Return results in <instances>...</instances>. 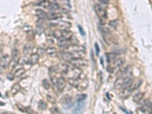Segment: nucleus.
Returning <instances> with one entry per match:
<instances>
[{"label":"nucleus","instance_id":"1","mask_svg":"<svg viewBox=\"0 0 152 114\" xmlns=\"http://www.w3.org/2000/svg\"><path fill=\"white\" fill-rule=\"evenodd\" d=\"M62 74L65 76L68 77L69 79H77L81 76V71L79 68L72 65L71 67L68 66L66 71L64 72Z\"/></svg>","mask_w":152,"mask_h":114},{"label":"nucleus","instance_id":"2","mask_svg":"<svg viewBox=\"0 0 152 114\" xmlns=\"http://www.w3.org/2000/svg\"><path fill=\"white\" fill-rule=\"evenodd\" d=\"M69 82L75 88H78V90H84L88 87V81L86 79H81V77L77 79H69Z\"/></svg>","mask_w":152,"mask_h":114},{"label":"nucleus","instance_id":"3","mask_svg":"<svg viewBox=\"0 0 152 114\" xmlns=\"http://www.w3.org/2000/svg\"><path fill=\"white\" fill-rule=\"evenodd\" d=\"M94 9H95L96 14L97 15V16L100 20V21L102 22V24H104L105 20L107 18V12H106V9L100 4H96L94 6Z\"/></svg>","mask_w":152,"mask_h":114},{"label":"nucleus","instance_id":"4","mask_svg":"<svg viewBox=\"0 0 152 114\" xmlns=\"http://www.w3.org/2000/svg\"><path fill=\"white\" fill-rule=\"evenodd\" d=\"M71 65L77 67V68H81V67H84L88 65V61L84 59L83 57L82 58H75L72 59V60L69 61Z\"/></svg>","mask_w":152,"mask_h":114},{"label":"nucleus","instance_id":"5","mask_svg":"<svg viewBox=\"0 0 152 114\" xmlns=\"http://www.w3.org/2000/svg\"><path fill=\"white\" fill-rule=\"evenodd\" d=\"M20 60V53L18 49H14L12 52V59H11V65H12V69L15 68V67L18 65Z\"/></svg>","mask_w":152,"mask_h":114},{"label":"nucleus","instance_id":"6","mask_svg":"<svg viewBox=\"0 0 152 114\" xmlns=\"http://www.w3.org/2000/svg\"><path fill=\"white\" fill-rule=\"evenodd\" d=\"M56 85L57 89L61 92L64 90L65 86H66V81H65L63 77H59V78H58Z\"/></svg>","mask_w":152,"mask_h":114},{"label":"nucleus","instance_id":"7","mask_svg":"<svg viewBox=\"0 0 152 114\" xmlns=\"http://www.w3.org/2000/svg\"><path fill=\"white\" fill-rule=\"evenodd\" d=\"M85 107V103L84 100V101H78L77 105L75 106L74 110H72V113H80L83 111V110Z\"/></svg>","mask_w":152,"mask_h":114},{"label":"nucleus","instance_id":"8","mask_svg":"<svg viewBox=\"0 0 152 114\" xmlns=\"http://www.w3.org/2000/svg\"><path fill=\"white\" fill-rule=\"evenodd\" d=\"M125 77L121 75L119 78H116V80L114 82V88L116 90H120L123 88V81H124V78Z\"/></svg>","mask_w":152,"mask_h":114},{"label":"nucleus","instance_id":"9","mask_svg":"<svg viewBox=\"0 0 152 114\" xmlns=\"http://www.w3.org/2000/svg\"><path fill=\"white\" fill-rule=\"evenodd\" d=\"M10 64V58L8 55H4L0 59V66L5 69Z\"/></svg>","mask_w":152,"mask_h":114},{"label":"nucleus","instance_id":"10","mask_svg":"<svg viewBox=\"0 0 152 114\" xmlns=\"http://www.w3.org/2000/svg\"><path fill=\"white\" fill-rule=\"evenodd\" d=\"M132 92V89L131 87L123 88V90H122V91L120 93V97L123 99H126L131 95Z\"/></svg>","mask_w":152,"mask_h":114},{"label":"nucleus","instance_id":"11","mask_svg":"<svg viewBox=\"0 0 152 114\" xmlns=\"http://www.w3.org/2000/svg\"><path fill=\"white\" fill-rule=\"evenodd\" d=\"M133 81H134V77L132 75H128L127 77H125L124 78L123 88H128V87H131Z\"/></svg>","mask_w":152,"mask_h":114},{"label":"nucleus","instance_id":"12","mask_svg":"<svg viewBox=\"0 0 152 114\" xmlns=\"http://www.w3.org/2000/svg\"><path fill=\"white\" fill-rule=\"evenodd\" d=\"M70 43V40H67L64 37H62L59 39L58 41V45L60 46V47H67Z\"/></svg>","mask_w":152,"mask_h":114},{"label":"nucleus","instance_id":"13","mask_svg":"<svg viewBox=\"0 0 152 114\" xmlns=\"http://www.w3.org/2000/svg\"><path fill=\"white\" fill-rule=\"evenodd\" d=\"M39 59H40V56L38 53H32L31 55V57H30L29 61L31 65H34V64H37L39 62Z\"/></svg>","mask_w":152,"mask_h":114},{"label":"nucleus","instance_id":"14","mask_svg":"<svg viewBox=\"0 0 152 114\" xmlns=\"http://www.w3.org/2000/svg\"><path fill=\"white\" fill-rule=\"evenodd\" d=\"M106 56H107L108 63L113 62L115 60L117 59V55H116V53H109L106 55Z\"/></svg>","mask_w":152,"mask_h":114},{"label":"nucleus","instance_id":"15","mask_svg":"<svg viewBox=\"0 0 152 114\" xmlns=\"http://www.w3.org/2000/svg\"><path fill=\"white\" fill-rule=\"evenodd\" d=\"M62 17V15L60 13H57L56 12H52L50 14H48L47 19L49 20H57L59 18H60Z\"/></svg>","mask_w":152,"mask_h":114},{"label":"nucleus","instance_id":"16","mask_svg":"<svg viewBox=\"0 0 152 114\" xmlns=\"http://www.w3.org/2000/svg\"><path fill=\"white\" fill-rule=\"evenodd\" d=\"M36 15H37L40 18L42 19H47L48 14L47 12H45L44 10L41 9H37L36 10Z\"/></svg>","mask_w":152,"mask_h":114},{"label":"nucleus","instance_id":"17","mask_svg":"<svg viewBox=\"0 0 152 114\" xmlns=\"http://www.w3.org/2000/svg\"><path fill=\"white\" fill-rule=\"evenodd\" d=\"M51 2H49V0H41V1H40V2L37 4V5L40 6V7H43L44 8H47V9H49V6L51 5Z\"/></svg>","mask_w":152,"mask_h":114},{"label":"nucleus","instance_id":"18","mask_svg":"<svg viewBox=\"0 0 152 114\" xmlns=\"http://www.w3.org/2000/svg\"><path fill=\"white\" fill-rule=\"evenodd\" d=\"M34 45L31 43H28L27 44H25L24 47V53L25 54H28V53H31L32 51V49H34Z\"/></svg>","mask_w":152,"mask_h":114},{"label":"nucleus","instance_id":"19","mask_svg":"<svg viewBox=\"0 0 152 114\" xmlns=\"http://www.w3.org/2000/svg\"><path fill=\"white\" fill-rule=\"evenodd\" d=\"M125 64V59L123 58L116 59L114 61V67L115 68H120Z\"/></svg>","mask_w":152,"mask_h":114},{"label":"nucleus","instance_id":"20","mask_svg":"<svg viewBox=\"0 0 152 114\" xmlns=\"http://www.w3.org/2000/svg\"><path fill=\"white\" fill-rule=\"evenodd\" d=\"M62 59H64L65 61H70L72 59H73V56H72V53L71 52H68V53H63L62 55Z\"/></svg>","mask_w":152,"mask_h":114},{"label":"nucleus","instance_id":"21","mask_svg":"<svg viewBox=\"0 0 152 114\" xmlns=\"http://www.w3.org/2000/svg\"><path fill=\"white\" fill-rule=\"evenodd\" d=\"M20 90H21V86H20L18 84H15L14 85L12 86V88L11 89V93L12 95H15L16 94H18Z\"/></svg>","mask_w":152,"mask_h":114},{"label":"nucleus","instance_id":"22","mask_svg":"<svg viewBox=\"0 0 152 114\" xmlns=\"http://www.w3.org/2000/svg\"><path fill=\"white\" fill-rule=\"evenodd\" d=\"M143 97H144V94L142 92H138L137 94H135L133 96V100L135 102L138 103L141 99L143 98Z\"/></svg>","mask_w":152,"mask_h":114},{"label":"nucleus","instance_id":"23","mask_svg":"<svg viewBox=\"0 0 152 114\" xmlns=\"http://www.w3.org/2000/svg\"><path fill=\"white\" fill-rule=\"evenodd\" d=\"M64 105L66 107V109H69L73 106V103L72 101V99L70 98H67L64 99Z\"/></svg>","mask_w":152,"mask_h":114},{"label":"nucleus","instance_id":"24","mask_svg":"<svg viewBox=\"0 0 152 114\" xmlns=\"http://www.w3.org/2000/svg\"><path fill=\"white\" fill-rule=\"evenodd\" d=\"M57 25H59L61 28L64 29V30H68L71 27L70 23L66 22V21H61V22H59V24H57Z\"/></svg>","mask_w":152,"mask_h":114},{"label":"nucleus","instance_id":"25","mask_svg":"<svg viewBox=\"0 0 152 114\" xmlns=\"http://www.w3.org/2000/svg\"><path fill=\"white\" fill-rule=\"evenodd\" d=\"M37 106H38V109L40 110H44L47 109V104L44 100H40L37 103Z\"/></svg>","mask_w":152,"mask_h":114},{"label":"nucleus","instance_id":"26","mask_svg":"<svg viewBox=\"0 0 152 114\" xmlns=\"http://www.w3.org/2000/svg\"><path fill=\"white\" fill-rule=\"evenodd\" d=\"M72 37V32L69 31L68 30H64L63 31H62V37H64L67 40H70Z\"/></svg>","mask_w":152,"mask_h":114},{"label":"nucleus","instance_id":"27","mask_svg":"<svg viewBox=\"0 0 152 114\" xmlns=\"http://www.w3.org/2000/svg\"><path fill=\"white\" fill-rule=\"evenodd\" d=\"M59 9H60V6H59V5L58 4V3H53V2L51 3V5L49 8V10H50V11H52V12H56Z\"/></svg>","mask_w":152,"mask_h":114},{"label":"nucleus","instance_id":"28","mask_svg":"<svg viewBox=\"0 0 152 114\" xmlns=\"http://www.w3.org/2000/svg\"><path fill=\"white\" fill-rule=\"evenodd\" d=\"M141 83H142V81H141V80H138V81L135 82V83L133 81L132 84V85H131V88H132V90L138 89L141 85Z\"/></svg>","mask_w":152,"mask_h":114},{"label":"nucleus","instance_id":"29","mask_svg":"<svg viewBox=\"0 0 152 114\" xmlns=\"http://www.w3.org/2000/svg\"><path fill=\"white\" fill-rule=\"evenodd\" d=\"M52 35L55 38L59 39L62 37V31L61 30H55V31L52 32Z\"/></svg>","mask_w":152,"mask_h":114},{"label":"nucleus","instance_id":"30","mask_svg":"<svg viewBox=\"0 0 152 114\" xmlns=\"http://www.w3.org/2000/svg\"><path fill=\"white\" fill-rule=\"evenodd\" d=\"M35 32L37 35H41L42 33L44 32V28L42 25H37L36 27Z\"/></svg>","mask_w":152,"mask_h":114},{"label":"nucleus","instance_id":"31","mask_svg":"<svg viewBox=\"0 0 152 114\" xmlns=\"http://www.w3.org/2000/svg\"><path fill=\"white\" fill-rule=\"evenodd\" d=\"M24 72H25V70L24 69H23V68H19L15 72L14 75H15V77H20V76H21Z\"/></svg>","mask_w":152,"mask_h":114},{"label":"nucleus","instance_id":"32","mask_svg":"<svg viewBox=\"0 0 152 114\" xmlns=\"http://www.w3.org/2000/svg\"><path fill=\"white\" fill-rule=\"evenodd\" d=\"M42 84H43V86L46 90H49L50 88V84L48 81L47 79H44L42 81Z\"/></svg>","mask_w":152,"mask_h":114},{"label":"nucleus","instance_id":"33","mask_svg":"<svg viewBox=\"0 0 152 114\" xmlns=\"http://www.w3.org/2000/svg\"><path fill=\"white\" fill-rule=\"evenodd\" d=\"M47 100H48V101H49V102H50L51 103H53V104H55V103H56V98H55V97H53L52 95L47 94Z\"/></svg>","mask_w":152,"mask_h":114},{"label":"nucleus","instance_id":"34","mask_svg":"<svg viewBox=\"0 0 152 114\" xmlns=\"http://www.w3.org/2000/svg\"><path fill=\"white\" fill-rule=\"evenodd\" d=\"M46 53L47 54H53V53H56V49L55 47H52V46H49V47L46 49Z\"/></svg>","mask_w":152,"mask_h":114},{"label":"nucleus","instance_id":"35","mask_svg":"<svg viewBox=\"0 0 152 114\" xmlns=\"http://www.w3.org/2000/svg\"><path fill=\"white\" fill-rule=\"evenodd\" d=\"M87 98V95L86 94H80L77 97V101H84V100Z\"/></svg>","mask_w":152,"mask_h":114},{"label":"nucleus","instance_id":"36","mask_svg":"<svg viewBox=\"0 0 152 114\" xmlns=\"http://www.w3.org/2000/svg\"><path fill=\"white\" fill-rule=\"evenodd\" d=\"M94 48H95V53L96 55L99 56V53H100V47H99V45L97 43H94Z\"/></svg>","mask_w":152,"mask_h":114},{"label":"nucleus","instance_id":"37","mask_svg":"<svg viewBox=\"0 0 152 114\" xmlns=\"http://www.w3.org/2000/svg\"><path fill=\"white\" fill-rule=\"evenodd\" d=\"M100 31H101L102 33H104V34H107V33H110V31H109L108 28H103V27H101V28H100Z\"/></svg>","mask_w":152,"mask_h":114},{"label":"nucleus","instance_id":"38","mask_svg":"<svg viewBox=\"0 0 152 114\" xmlns=\"http://www.w3.org/2000/svg\"><path fill=\"white\" fill-rule=\"evenodd\" d=\"M78 31H79V32H80L81 34L83 37H84L85 36V31H84V30L83 29V28H82L81 25H78Z\"/></svg>","mask_w":152,"mask_h":114},{"label":"nucleus","instance_id":"39","mask_svg":"<svg viewBox=\"0 0 152 114\" xmlns=\"http://www.w3.org/2000/svg\"><path fill=\"white\" fill-rule=\"evenodd\" d=\"M117 24H118L117 21H112L110 22V25L111 27H113V28H116Z\"/></svg>","mask_w":152,"mask_h":114},{"label":"nucleus","instance_id":"40","mask_svg":"<svg viewBox=\"0 0 152 114\" xmlns=\"http://www.w3.org/2000/svg\"><path fill=\"white\" fill-rule=\"evenodd\" d=\"M50 111L52 112V113H59L58 108H56V107H52V108L50 109Z\"/></svg>","mask_w":152,"mask_h":114},{"label":"nucleus","instance_id":"41","mask_svg":"<svg viewBox=\"0 0 152 114\" xmlns=\"http://www.w3.org/2000/svg\"><path fill=\"white\" fill-rule=\"evenodd\" d=\"M7 77H8V79L11 80V81L14 80V78H15V75H12V74H8V75H7Z\"/></svg>","mask_w":152,"mask_h":114},{"label":"nucleus","instance_id":"42","mask_svg":"<svg viewBox=\"0 0 152 114\" xmlns=\"http://www.w3.org/2000/svg\"><path fill=\"white\" fill-rule=\"evenodd\" d=\"M107 71L109 72H113V70H114V68H113V66H110V65H109L107 67Z\"/></svg>","mask_w":152,"mask_h":114},{"label":"nucleus","instance_id":"43","mask_svg":"<svg viewBox=\"0 0 152 114\" xmlns=\"http://www.w3.org/2000/svg\"><path fill=\"white\" fill-rule=\"evenodd\" d=\"M99 1L100 2V3H102V4H104V5L108 4V2H109V0H99Z\"/></svg>","mask_w":152,"mask_h":114},{"label":"nucleus","instance_id":"44","mask_svg":"<svg viewBox=\"0 0 152 114\" xmlns=\"http://www.w3.org/2000/svg\"><path fill=\"white\" fill-rule=\"evenodd\" d=\"M100 62H101L102 66H104V60H103V58H100Z\"/></svg>","mask_w":152,"mask_h":114},{"label":"nucleus","instance_id":"45","mask_svg":"<svg viewBox=\"0 0 152 114\" xmlns=\"http://www.w3.org/2000/svg\"><path fill=\"white\" fill-rule=\"evenodd\" d=\"M2 49H3V48H2V45H0V53H1V52L2 51Z\"/></svg>","mask_w":152,"mask_h":114},{"label":"nucleus","instance_id":"46","mask_svg":"<svg viewBox=\"0 0 152 114\" xmlns=\"http://www.w3.org/2000/svg\"><path fill=\"white\" fill-rule=\"evenodd\" d=\"M106 96L107 97V98H108V99H109V100H110V98H109V93H107V94H106Z\"/></svg>","mask_w":152,"mask_h":114},{"label":"nucleus","instance_id":"47","mask_svg":"<svg viewBox=\"0 0 152 114\" xmlns=\"http://www.w3.org/2000/svg\"><path fill=\"white\" fill-rule=\"evenodd\" d=\"M4 104H5L4 103H2V101H0V106H3V105H4Z\"/></svg>","mask_w":152,"mask_h":114},{"label":"nucleus","instance_id":"48","mask_svg":"<svg viewBox=\"0 0 152 114\" xmlns=\"http://www.w3.org/2000/svg\"><path fill=\"white\" fill-rule=\"evenodd\" d=\"M0 97H1V94H0Z\"/></svg>","mask_w":152,"mask_h":114}]
</instances>
